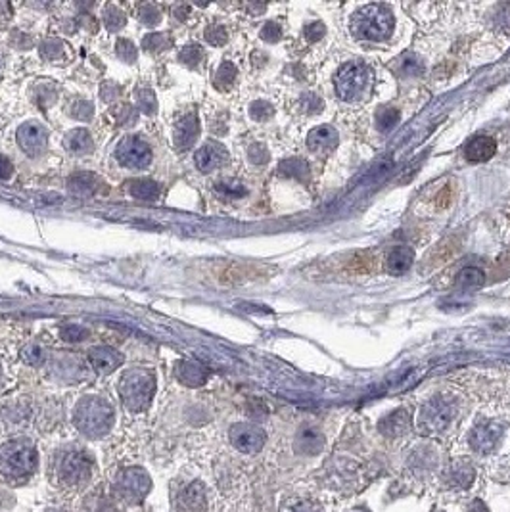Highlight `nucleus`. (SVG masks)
Listing matches in <instances>:
<instances>
[{
	"label": "nucleus",
	"instance_id": "nucleus-15",
	"mask_svg": "<svg viewBox=\"0 0 510 512\" xmlns=\"http://www.w3.org/2000/svg\"><path fill=\"white\" fill-rule=\"evenodd\" d=\"M338 131L330 125H322V127L313 129L307 135V148L311 152L319 154V156H327L332 154L338 146Z\"/></svg>",
	"mask_w": 510,
	"mask_h": 512
},
{
	"label": "nucleus",
	"instance_id": "nucleus-17",
	"mask_svg": "<svg viewBox=\"0 0 510 512\" xmlns=\"http://www.w3.org/2000/svg\"><path fill=\"white\" fill-rule=\"evenodd\" d=\"M194 161H196V167L201 173H209L213 169L221 167L227 161V150L221 144H217V142H208L196 152Z\"/></svg>",
	"mask_w": 510,
	"mask_h": 512
},
{
	"label": "nucleus",
	"instance_id": "nucleus-16",
	"mask_svg": "<svg viewBox=\"0 0 510 512\" xmlns=\"http://www.w3.org/2000/svg\"><path fill=\"white\" fill-rule=\"evenodd\" d=\"M67 188L69 192L75 194V196H96V194L104 192L108 190L106 184L94 175V173H87V171H79V173H73L67 181Z\"/></svg>",
	"mask_w": 510,
	"mask_h": 512
},
{
	"label": "nucleus",
	"instance_id": "nucleus-26",
	"mask_svg": "<svg viewBox=\"0 0 510 512\" xmlns=\"http://www.w3.org/2000/svg\"><path fill=\"white\" fill-rule=\"evenodd\" d=\"M135 102L136 110H140L146 115H154L158 112V100H156V94L151 92V88H135Z\"/></svg>",
	"mask_w": 510,
	"mask_h": 512
},
{
	"label": "nucleus",
	"instance_id": "nucleus-47",
	"mask_svg": "<svg viewBox=\"0 0 510 512\" xmlns=\"http://www.w3.org/2000/svg\"><path fill=\"white\" fill-rule=\"evenodd\" d=\"M324 33H327V27L324 24H320V22H313L305 27V39L309 40V42H319L322 37H324Z\"/></svg>",
	"mask_w": 510,
	"mask_h": 512
},
{
	"label": "nucleus",
	"instance_id": "nucleus-53",
	"mask_svg": "<svg viewBox=\"0 0 510 512\" xmlns=\"http://www.w3.org/2000/svg\"><path fill=\"white\" fill-rule=\"evenodd\" d=\"M470 512H487V509H486V506H484V504L478 503V501H476V503H474V506H472V511Z\"/></svg>",
	"mask_w": 510,
	"mask_h": 512
},
{
	"label": "nucleus",
	"instance_id": "nucleus-30",
	"mask_svg": "<svg viewBox=\"0 0 510 512\" xmlns=\"http://www.w3.org/2000/svg\"><path fill=\"white\" fill-rule=\"evenodd\" d=\"M236 73H238L236 72V65L232 64V62H223L221 67L217 69L215 79H213L215 87L219 90H229L234 85V81H236Z\"/></svg>",
	"mask_w": 510,
	"mask_h": 512
},
{
	"label": "nucleus",
	"instance_id": "nucleus-5",
	"mask_svg": "<svg viewBox=\"0 0 510 512\" xmlns=\"http://www.w3.org/2000/svg\"><path fill=\"white\" fill-rule=\"evenodd\" d=\"M370 81H372V69L367 64L347 62L336 73V94L345 102H351L355 98H359L370 87Z\"/></svg>",
	"mask_w": 510,
	"mask_h": 512
},
{
	"label": "nucleus",
	"instance_id": "nucleus-48",
	"mask_svg": "<svg viewBox=\"0 0 510 512\" xmlns=\"http://www.w3.org/2000/svg\"><path fill=\"white\" fill-rule=\"evenodd\" d=\"M495 24L501 27L502 31H510V4H504L495 16Z\"/></svg>",
	"mask_w": 510,
	"mask_h": 512
},
{
	"label": "nucleus",
	"instance_id": "nucleus-12",
	"mask_svg": "<svg viewBox=\"0 0 510 512\" xmlns=\"http://www.w3.org/2000/svg\"><path fill=\"white\" fill-rule=\"evenodd\" d=\"M502 436V426L493 420H486V422H479L470 433V445L474 451L479 453H489L495 445L499 443Z\"/></svg>",
	"mask_w": 510,
	"mask_h": 512
},
{
	"label": "nucleus",
	"instance_id": "nucleus-11",
	"mask_svg": "<svg viewBox=\"0 0 510 512\" xmlns=\"http://www.w3.org/2000/svg\"><path fill=\"white\" fill-rule=\"evenodd\" d=\"M47 140H48V133L47 129L42 127L37 121H29V123H24L22 127L17 129V144L22 146L27 156L31 158H37L40 154L44 152L47 148Z\"/></svg>",
	"mask_w": 510,
	"mask_h": 512
},
{
	"label": "nucleus",
	"instance_id": "nucleus-42",
	"mask_svg": "<svg viewBox=\"0 0 510 512\" xmlns=\"http://www.w3.org/2000/svg\"><path fill=\"white\" fill-rule=\"evenodd\" d=\"M399 117H401V113L395 108H382L376 115V121H378V127L386 131V129L395 127V123H399Z\"/></svg>",
	"mask_w": 510,
	"mask_h": 512
},
{
	"label": "nucleus",
	"instance_id": "nucleus-51",
	"mask_svg": "<svg viewBox=\"0 0 510 512\" xmlns=\"http://www.w3.org/2000/svg\"><path fill=\"white\" fill-rule=\"evenodd\" d=\"M175 16L179 17V19H186L188 17V14H190V6L188 4H179V6H175Z\"/></svg>",
	"mask_w": 510,
	"mask_h": 512
},
{
	"label": "nucleus",
	"instance_id": "nucleus-37",
	"mask_svg": "<svg viewBox=\"0 0 510 512\" xmlns=\"http://www.w3.org/2000/svg\"><path fill=\"white\" fill-rule=\"evenodd\" d=\"M249 115L254 121H269L274 115V108L265 100H255L254 104L249 106Z\"/></svg>",
	"mask_w": 510,
	"mask_h": 512
},
{
	"label": "nucleus",
	"instance_id": "nucleus-45",
	"mask_svg": "<svg viewBox=\"0 0 510 512\" xmlns=\"http://www.w3.org/2000/svg\"><path fill=\"white\" fill-rule=\"evenodd\" d=\"M261 39L265 42H279L282 39V27L274 22H267V24L261 27Z\"/></svg>",
	"mask_w": 510,
	"mask_h": 512
},
{
	"label": "nucleus",
	"instance_id": "nucleus-8",
	"mask_svg": "<svg viewBox=\"0 0 510 512\" xmlns=\"http://www.w3.org/2000/svg\"><path fill=\"white\" fill-rule=\"evenodd\" d=\"M151 489V480L148 472L140 466H129L117 474L113 480V491L127 503H140Z\"/></svg>",
	"mask_w": 510,
	"mask_h": 512
},
{
	"label": "nucleus",
	"instance_id": "nucleus-14",
	"mask_svg": "<svg viewBox=\"0 0 510 512\" xmlns=\"http://www.w3.org/2000/svg\"><path fill=\"white\" fill-rule=\"evenodd\" d=\"M199 135V121L198 115L194 112L184 113L181 119L176 121L175 131H173V138H175V146L179 150H188Z\"/></svg>",
	"mask_w": 510,
	"mask_h": 512
},
{
	"label": "nucleus",
	"instance_id": "nucleus-23",
	"mask_svg": "<svg viewBox=\"0 0 510 512\" xmlns=\"http://www.w3.org/2000/svg\"><path fill=\"white\" fill-rule=\"evenodd\" d=\"M409 428H411V416L405 408H399L395 413H391L380 422V430H382L384 436H391V438L405 433Z\"/></svg>",
	"mask_w": 510,
	"mask_h": 512
},
{
	"label": "nucleus",
	"instance_id": "nucleus-24",
	"mask_svg": "<svg viewBox=\"0 0 510 512\" xmlns=\"http://www.w3.org/2000/svg\"><path fill=\"white\" fill-rule=\"evenodd\" d=\"M160 184L154 183V181H146V179H140V181H131L129 183V194L136 198V200L142 201H154L160 198Z\"/></svg>",
	"mask_w": 510,
	"mask_h": 512
},
{
	"label": "nucleus",
	"instance_id": "nucleus-10",
	"mask_svg": "<svg viewBox=\"0 0 510 512\" xmlns=\"http://www.w3.org/2000/svg\"><path fill=\"white\" fill-rule=\"evenodd\" d=\"M267 441V436L261 428L254 424H234L231 428V443L238 449L240 453L246 455H254L257 451H261Z\"/></svg>",
	"mask_w": 510,
	"mask_h": 512
},
{
	"label": "nucleus",
	"instance_id": "nucleus-7",
	"mask_svg": "<svg viewBox=\"0 0 510 512\" xmlns=\"http://www.w3.org/2000/svg\"><path fill=\"white\" fill-rule=\"evenodd\" d=\"M454 416H456V403L439 395L424 403L418 415V426L424 433H441L453 422Z\"/></svg>",
	"mask_w": 510,
	"mask_h": 512
},
{
	"label": "nucleus",
	"instance_id": "nucleus-25",
	"mask_svg": "<svg viewBox=\"0 0 510 512\" xmlns=\"http://www.w3.org/2000/svg\"><path fill=\"white\" fill-rule=\"evenodd\" d=\"M279 173L284 176L297 179V181H307V176H309V165H307V161L299 160V158H290V160H284L280 163Z\"/></svg>",
	"mask_w": 510,
	"mask_h": 512
},
{
	"label": "nucleus",
	"instance_id": "nucleus-50",
	"mask_svg": "<svg viewBox=\"0 0 510 512\" xmlns=\"http://www.w3.org/2000/svg\"><path fill=\"white\" fill-rule=\"evenodd\" d=\"M12 175H14V165H12V161H10L6 156L0 154V181H8Z\"/></svg>",
	"mask_w": 510,
	"mask_h": 512
},
{
	"label": "nucleus",
	"instance_id": "nucleus-40",
	"mask_svg": "<svg viewBox=\"0 0 510 512\" xmlns=\"http://www.w3.org/2000/svg\"><path fill=\"white\" fill-rule=\"evenodd\" d=\"M322 98L319 94H315V92H305L302 98H299V108H302V112L305 113H319L322 112Z\"/></svg>",
	"mask_w": 510,
	"mask_h": 512
},
{
	"label": "nucleus",
	"instance_id": "nucleus-38",
	"mask_svg": "<svg viewBox=\"0 0 510 512\" xmlns=\"http://www.w3.org/2000/svg\"><path fill=\"white\" fill-rule=\"evenodd\" d=\"M138 19L148 27H156L161 22V12L151 4H142V6H138Z\"/></svg>",
	"mask_w": 510,
	"mask_h": 512
},
{
	"label": "nucleus",
	"instance_id": "nucleus-41",
	"mask_svg": "<svg viewBox=\"0 0 510 512\" xmlns=\"http://www.w3.org/2000/svg\"><path fill=\"white\" fill-rule=\"evenodd\" d=\"M60 336L64 338L65 342H83L88 338V330L81 324H65L60 329Z\"/></svg>",
	"mask_w": 510,
	"mask_h": 512
},
{
	"label": "nucleus",
	"instance_id": "nucleus-1",
	"mask_svg": "<svg viewBox=\"0 0 510 512\" xmlns=\"http://www.w3.org/2000/svg\"><path fill=\"white\" fill-rule=\"evenodd\" d=\"M39 466V453L29 440H14L0 447V476L10 484L31 478Z\"/></svg>",
	"mask_w": 510,
	"mask_h": 512
},
{
	"label": "nucleus",
	"instance_id": "nucleus-31",
	"mask_svg": "<svg viewBox=\"0 0 510 512\" xmlns=\"http://www.w3.org/2000/svg\"><path fill=\"white\" fill-rule=\"evenodd\" d=\"M64 52L65 44L58 39H50L40 44V56L44 58V60H48V62H54V64L64 58Z\"/></svg>",
	"mask_w": 510,
	"mask_h": 512
},
{
	"label": "nucleus",
	"instance_id": "nucleus-28",
	"mask_svg": "<svg viewBox=\"0 0 510 512\" xmlns=\"http://www.w3.org/2000/svg\"><path fill=\"white\" fill-rule=\"evenodd\" d=\"M297 447L305 453H317L322 447V436L313 428H305L297 436Z\"/></svg>",
	"mask_w": 510,
	"mask_h": 512
},
{
	"label": "nucleus",
	"instance_id": "nucleus-32",
	"mask_svg": "<svg viewBox=\"0 0 510 512\" xmlns=\"http://www.w3.org/2000/svg\"><path fill=\"white\" fill-rule=\"evenodd\" d=\"M104 24L108 31H120L121 27L127 24V17H125V14L117 6L108 4L104 8Z\"/></svg>",
	"mask_w": 510,
	"mask_h": 512
},
{
	"label": "nucleus",
	"instance_id": "nucleus-27",
	"mask_svg": "<svg viewBox=\"0 0 510 512\" xmlns=\"http://www.w3.org/2000/svg\"><path fill=\"white\" fill-rule=\"evenodd\" d=\"M142 47L146 52L158 54V52L171 49L173 47V39L169 37L167 33H150V35H146L142 39Z\"/></svg>",
	"mask_w": 510,
	"mask_h": 512
},
{
	"label": "nucleus",
	"instance_id": "nucleus-46",
	"mask_svg": "<svg viewBox=\"0 0 510 512\" xmlns=\"http://www.w3.org/2000/svg\"><path fill=\"white\" fill-rule=\"evenodd\" d=\"M247 158L255 165H263V163L269 161V152H267V148L263 144H252L249 150H247Z\"/></svg>",
	"mask_w": 510,
	"mask_h": 512
},
{
	"label": "nucleus",
	"instance_id": "nucleus-34",
	"mask_svg": "<svg viewBox=\"0 0 510 512\" xmlns=\"http://www.w3.org/2000/svg\"><path fill=\"white\" fill-rule=\"evenodd\" d=\"M179 58H181V62L188 65V67H198V65L201 64V60L206 58V54H204V49H201L199 44H186V47L181 50Z\"/></svg>",
	"mask_w": 510,
	"mask_h": 512
},
{
	"label": "nucleus",
	"instance_id": "nucleus-9",
	"mask_svg": "<svg viewBox=\"0 0 510 512\" xmlns=\"http://www.w3.org/2000/svg\"><path fill=\"white\" fill-rule=\"evenodd\" d=\"M115 158H117V161L123 167L140 171V169H146L151 163V150L142 138L125 136L115 148Z\"/></svg>",
	"mask_w": 510,
	"mask_h": 512
},
{
	"label": "nucleus",
	"instance_id": "nucleus-21",
	"mask_svg": "<svg viewBox=\"0 0 510 512\" xmlns=\"http://www.w3.org/2000/svg\"><path fill=\"white\" fill-rule=\"evenodd\" d=\"M413 261H415V251L409 246H397L386 257V271L393 276H401L403 272L411 269Z\"/></svg>",
	"mask_w": 510,
	"mask_h": 512
},
{
	"label": "nucleus",
	"instance_id": "nucleus-39",
	"mask_svg": "<svg viewBox=\"0 0 510 512\" xmlns=\"http://www.w3.org/2000/svg\"><path fill=\"white\" fill-rule=\"evenodd\" d=\"M69 115L79 121H90L92 115H94V106L87 102V100H77L69 108Z\"/></svg>",
	"mask_w": 510,
	"mask_h": 512
},
{
	"label": "nucleus",
	"instance_id": "nucleus-49",
	"mask_svg": "<svg viewBox=\"0 0 510 512\" xmlns=\"http://www.w3.org/2000/svg\"><path fill=\"white\" fill-rule=\"evenodd\" d=\"M100 90H102V92H100V97H102V100H104V102H113L115 98L120 97L121 88L117 87L115 83H104Z\"/></svg>",
	"mask_w": 510,
	"mask_h": 512
},
{
	"label": "nucleus",
	"instance_id": "nucleus-2",
	"mask_svg": "<svg viewBox=\"0 0 510 512\" xmlns=\"http://www.w3.org/2000/svg\"><path fill=\"white\" fill-rule=\"evenodd\" d=\"M115 422L113 407L102 397H83L73 408V424L83 436L98 440L110 433Z\"/></svg>",
	"mask_w": 510,
	"mask_h": 512
},
{
	"label": "nucleus",
	"instance_id": "nucleus-52",
	"mask_svg": "<svg viewBox=\"0 0 510 512\" xmlns=\"http://www.w3.org/2000/svg\"><path fill=\"white\" fill-rule=\"evenodd\" d=\"M290 512H317V511H313L309 504H297V506H294Z\"/></svg>",
	"mask_w": 510,
	"mask_h": 512
},
{
	"label": "nucleus",
	"instance_id": "nucleus-20",
	"mask_svg": "<svg viewBox=\"0 0 510 512\" xmlns=\"http://www.w3.org/2000/svg\"><path fill=\"white\" fill-rule=\"evenodd\" d=\"M181 501V512H201L208 506V495H206V489L201 484L194 481L190 486H186L183 489V493L179 495Z\"/></svg>",
	"mask_w": 510,
	"mask_h": 512
},
{
	"label": "nucleus",
	"instance_id": "nucleus-36",
	"mask_svg": "<svg viewBox=\"0 0 510 512\" xmlns=\"http://www.w3.org/2000/svg\"><path fill=\"white\" fill-rule=\"evenodd\" d=\"M22 357L27 365H31V367H40L42 363H44V349L37 344H29L25 345L24 349H22Z\"/></svg>",
	"mask_w": 510,
	"mask_h": 512
},
{
	"label": "nucleus",
	"instance_id": "nucleus-54",
	"mask_svg": "<svg viewBox=\"0 0 510 512\" xmlns=\"http://www.w3.org/2000/svg\"><path fill=\"white\" fill-rule=\"evenodd\" d=\"M0 382H2V367H0Z\"/></svg>",
	"mask_w": 510,
	"mask_h": 512
},
{
	"label": "nucleus",
	"instance_id": "nucleus-3",
	"mask_svg": "<svg viewBox=\"0 0 510 512\" xmlns=\"http://www.w3.org/2000/svg\"><path fill=\"white\" fill-rule=\"evenodd\" d=\"M117 392L123 405L133 413H142L150 407L156 393V374L148 368H129L120 378Z\"/></svg>",
	"mask_w": 510,
	"mask_h": 512
},
{
	"label": "nucleus",
	"instance_id": "nucleus-19",
	"mask_svg": "<svg viewBox=\"0 0 510 512\" xmlns=\"http://www.w3.org/2000/svg\"><path fill=\"white\" fill-rule=\"evenodd\" d=\"M495 150H497V144L491 136H474L464 148V156L468 161L482 163V161L491 160L495 156Z\"/></svg>",
	"mask_w": 510,
	"mask_h": 512
},
{
	"label": "nucleus",
	"instance_id": "nucleus-44",
	"mask_svg": "<svg viewBox=\"0 0 510 512\" xmlns=\"http://www.w3.org/2000/svg\"><path fill=\"white\" fill-rule=\"evenodd\" d=\"M206 40L213 47H223L229 40V31L224 29L223 25H211L206 31Z\"/></svg>",
	"mask_w": 510,
	"mask_h": 512
},
{
	"label": "nucleus",
	"instance_id": "nucleus-22",
	"mask_svg": "<svg viewBox=\"0 0 510 512\" xmlns=\"http://www.w3.org/2000/svg\"><path fill=\"white\" fill-rule=\"evenodd\" d=\"M64 146L67 152L75 154V156H85V154L92 152L94 142L87 129H73L65 135Z\"/></svg>",
	"mask_w": 510,
	"mask_h": 512
},
{
	"label": "nucleus",
	"instance_id": "nucleus-33",
	"mask_svg": "<svg viewBox=\"0 0 510 512\" xmlns=\"http://www.w3.org/2000/svg\"><path fill=\"white\" fill-rule=\"evenodd\" d=\"M112 113L113 117H115V121H117V125H121V127H131V125H135L136 119H138V110L129 104L117 106Z\"/></svg>",
	"mask_w": 510,
	"mask_h": 512
},
{
	"label": "nucleus",
	"instance_id": "nucleus-29",
	"mask_svg": "<svg viewBox=\"0 0 510 512\" xmlns=\"http://www.w3.org/2000/svg\"><path fill=\"white\" fill-rule=\"evenodd\" d=\"M482 284H484V272L476 269V267H466L456 276V286L463 290L478 288Z\"/></svg>",
	"mask_w": 510,
	"mask_h": 512
},
{
	"label": "nucleus",
	"instance_id": "nucleus-13",
	"mask_svg": "<svg viewBox=\"0 0 510 512\" xmlns=\"http://www.w3.org/2000/svg\"><path fill=\"white\" fill-rule=\"evenodd\" d=\"M88 363L98 374H112L113 370L121 367L123 355L108 345H96L92 349H88Z\"/></svg>",
	"mask_w": 510,
	"mask_h": 512
},
{
	"label": "nucleus",
	"instance_id": "nucleus-18",
	"mask_svg": "<svg viewBox=\"0 0 510 512\" xmlns=\"http://www.w3.org/2000/svg\"><path fill=\"white\" fill-rule=\"evenodd\" d=\"M175 377L181 384L198 388V386L206 384L209 372L208 368H204L194 361H179L175 367Z\"/></svg>",
	"mask_w": 510,
	"mask_h": 512
},
{
	"label": "nucleus",
	"instance_id": "nucleus-35",
	"mask_svg": "<svg viewBox=\"0 0 510 512\" xmlns=\"http://www.w3.org/2000/svg\"><path fill=\"white\" fill-rule=\"evenodd\" d=\"M215 190L223 198H229V200H236V198L246 196V188L240 183H236V181H221V183H217Z\"/></svg>",
	"mask_w": 510,
	"mask_h": 512
},
{
	"label": "nucleus",
	"instance_id": "nucleus-6",
	"mask_svg": "<svg viewBox=\"0 0 510 512\" xmlns=\"http://www.w3.org/2000/svg\"><path fill=\"white\" fill-rule=\"evenodd\" d=\"M56 474L65 488H83L92 476V461L85 451L69 449L60 456Z\"/></svg>",
	"mask_w": 510,
	"mask_h": 512
},
{
	"label": "nucleus",
	"instance_id": "nucleus-4",
	"mask_svg": "<svg viewBox=\"0 0 510 512\" xmlns=\"http://www.w3.org/2000/svg\"><path fill=\"white\" fill-rule=\"evenodd\" d=\"M395 27V17L384 4H368L351 19V33L361 40H386Z\"/></svg>",
	"mask_w": 510,
	"mask_h": 512
},
{
	"label": "nucleus",
	"instance_id": "nucleus-43",
	"mask_svg": "<svg viewBox=\"0 0 510 512\" xmlns=\"http://www.w3.org/2000/svg\"><path fill=\"white\" fill-rule=\"evenodd\" d=\"M117 56H120L125 64H133V62H136L138 50H136L135 42H131L129 39L117 40Z\"/></svg>",
	"mask_w": 510,
	"mask_h": 512
}]
</instances>
